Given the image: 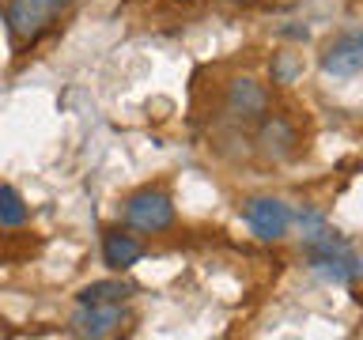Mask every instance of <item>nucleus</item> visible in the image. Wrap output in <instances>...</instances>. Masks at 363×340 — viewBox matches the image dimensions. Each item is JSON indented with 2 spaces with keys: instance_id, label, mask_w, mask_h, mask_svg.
Instances as JSON below:
<instances>
[{
  "instance_id": "obj_1",
  "label": "nucleus",
  "mask_w": 363,
  "mask_h": 340,
  "mask_svg": "<svg viewBox=\"0 0 363 340\" xmlns=\"http://www.w3.org/2000/svg\"><path fill=\"white\" fill-rule=\"evenodd\" d=\"M306 261H311V268L318 276H325L333 283H356L359 272H363L356 249H352L345 238H337L333 231L325 238H318V242H306Z\"/></svg>"
},
{
  "instance_id": "obj_5",
  "label": "nucleus",
  "mask_w": 363,
  "mask_h": 340,
  "mask_svg": "<svg viewBox=\"0 0 363 340\" xmlns=\"http://www.w3.org/2000/svg\"><path fill=\"white\" fill-rule=\"evenodd\" d=\"M125 302H110V306H87V302H76V314H72V333L76 336H91V340H102V336H113L121 333L125 325Z\"/></svg>"
},
{
  "instance_id": "obj_7",
  "label": "nucleus",
  "mask_w": 363,
  "mask_h": 340,
  "mask_svg": "<svg viewBox=\"0 0 363 340\" xmlns=\"http://www.w3.org/2000/svg\"><path fill=\"white\" fill-rule=\"evenodd\" d=\"M227 106H231V113H238V118L257 121L269 106V95L261 84H254V79H235V84L227 87Z\"/></svg>"
},
{
  "instance_id": "obj_11",
  "label": "nucleus",
  "mask_w": 363,
  "mask_h": 340,
  "mask_svg": "<svg viewBox=\"0 0 363 340\" xmlns=\"http://www.w3.org/2000/svg\"><path fill=\"white\" fill-rule=\"evenodd\" d=\"M27 223V204L11 186H0V227H23Z\"/></svg>"
},
{
  "instance_id": "obj_2",
  "label": "nucleus",
  "mask_w": 363,
  "mask_h": 340,
  "mask_svg": "<svg viewBox=\"0 0 363 340\" xmlns=\"http://www.w3.org/2000/svg\"><path fill=\"white\" fill-rule=\"evenodd\" d=\"M72 4V0H11L8 4V27H11V38L19 45H30L38 42L45 27L61 16V11Z\"/></svg>"
},
{
  "instance_id": "obj_3",
  "label": "nucleus",
  "mask_w": 363,
  "mask_h": 340,
  "mask_svg": "<svg viewBox=\"0 0 363 340\" xmlns=\"http://www.w3.org/2000/svg\"><path fill=\"white\" fill-rule=\"evenodd\" d=\"M125 223L144 234H159L174 223V200L163 189H136L125 200Z\"/></svg>"
},
{
  "instance_id": "obj_13",
  "label": "nucleus",
  "mask_w": 363,
  "mask_h": 340,
  "mask_svg": "<svg viewBox=\"0 0 363 340\" xmlns=\"http://www.w3.org/2000/svg\"><path fill=\"white\" fill-rule=\"evenodd\" d=\"M303 72V64H299V57L295 53H280L277 57V64H272V76H277V84H291L295 76Z\"/></svg>"
},
{
  "instance_id": "obj_14",
  "label": "nucleus",
  "mask_w": 363,
  "mask_h": 340,
  "mask_svg": "<svg viewBox=\"0 0 363 340\" xmlns=\"http://www.w3.org/2000/svg\"><path fill=\"white\" fill-rule=\"evenodd\" d=\"M284 34H288V38H303L306 42V27H284Z\"/></svg>"
},
{
  "instance_id": "obj_12",
  "label": "nucleus",
  "mask_w": 363,
  "mask_h": 340,
  "mask_svg": "<svg viewBox=\"0 0 363 340\" xmlns=\"http://www.w3.org/2000/svg\"><path fill=\"white\" fill-rule=\"evenodd\" d=\"M299 227H303V246H306V242H318V238L329 234V223H325L318 212H303V215H299Z\"/></svg>"
},
{
  "instance_id": "obj_15",
  "label": "nucleus",
  "mask_w": 363,
  "mask_h": 340,
  "mask_svg": "<svg viewBox=\"0 0 363 340\" xmlns=\"http://www.w3.org/2000/svg\"><path fill=\"white\" fill-rule=\"evenodd\" d=\"M227 4H254V0H227Z\"/></svg>"
},
{
  "instance_id": "obj_10",
  "label": "nucleus",
  "mask_w": 363,
  "mask_h": 340,
  "mask_svg": "<svg viewBox=\"0 0 363 340\" xmlns=\"http://www.w3.org/2000/svg\"><path fill=\"white\" fill-rule=\"evenodd\" d=\"M133 295V288L125 280H95L87 288H79L76 302H87V306H110V302H125Z\"/></svg>"
},
{
  "instance_id": "obj_8",
  "label": "nucleus",
  "mask_w": 363,
  "mask_h": 340,
  "mask_svg": "<svg viewBox=\"0 0 363 340\" xmlns=\"http://www.w3.org/2000/svg\"><path fill=\"white\" fill-rule=\"evenodd\" d=\"M140 257H144V246L136 242L133 234H125V231H106L102 234V261H106L113 272L133 268Z\"/></svg>"
},
{
  "instance_id": "obj_6",
  "label": "nucleus",
  "mask_w": 363,
  "mask_h": 340,
  "mask_svg": "<svg viewBox=\"0 0 363 340\" xmlns=\"http://www.w3.org/2000/svg\"><path fill=\"white\" fill-rule=\"evenodd\" d=\"M322 72H329V76H363V30H345L325 45Z\"/></svg>"
},
{
  "instance_id": "obj_9",
  "label": "nucleus",
  "mask_w": 363,
  "mask_h": 340,
  "mask_svg": "<svg viewBox=\"0 0 363 340\" xmlns=\"http://www.w3.org/2000/svg\"><path fill=\"white\" fill-rule=\"evenodd\" d=\"M257 152L265 159H288L295 152V132L280 118L265 121V125H261V136H257Z\"/></svg>"
},
{
  "instance_id": "obj_4",
  "label": "nucleus",
  "mask_w": 363,
  "mask_h": 340,
  "mask_svg": "<svg viewBox=\"0 0 363 340\" xmlns=\"http://www.w3.org/2000/svg\"><path fill=\"white\" fill-rule=\"evenodd\" d=\"M246 223L261 242H277V238L288 234L291 227V212L284 200H272V197H254L246 204Z\"/></svg>"
}]
</instances>
